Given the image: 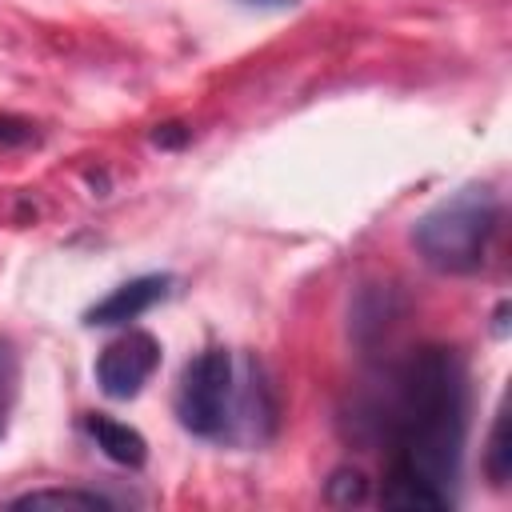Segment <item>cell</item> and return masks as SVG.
Instances as JSON below:
<instances>
[{"label":"cell","instance_id":"6da1fadb","mask_svg":"<svg viewBox=\"0 0 512 512\" xmlns=\"http://www.w3.org/2000/svg\"><path fill=\"white\" fill-rule=\"evenodd\" d=\"M376 428L392 440V468L432 484L456 504L460 452L468 432V384L464 364L452 348H420L388 384L384 408H372Z\"/></svg>","mask_w":512,"mask_h":512},{"label":"cell","instance_id":"7a4b0ae2","mask_svg":"<svg viewBox=\"0 0 512 512\" xmlns=\"http://www.w3.org/2000/svg\"><path fill=\"white\" fill-rule=\"evenodd\" d=\"M496 228H500L496 192L488 184H468L416 220L412 244L428 268L444 276H472L488 264Z\"/></svg>","mask_w":512,"mask_h":512},{"label":"cell","instance_id":"3957f363","mask_svg":"<svg viewBox=\"0 0 512 512\" xmlns=\"http://www.w3.org/2000/svg\"><path fill=\"white\" fill-rule=\"evenodd\" d=\"M228 396H232V356L224 348H204L180 372L176 416L192 436H224L228 428Z\"/></svg>","mask_w":512,"mask_h":512},{"label":"cell","instance_id":"277c9868","mask_svg":"<svg viewBox=\"0 0 512 512\" xmlns=\"http://www.w3.org/2000/svg\"><path fill=\"white\" fill-rule=\"evenodd\" d=\"M156 364H160V344H156V336H148V332H128V336L112 340V344L100 352V360H96V380H100L104 396H112V400H132V396L144 388V380L156 372Z\"/></svg>","mask_w":512,"mask_h":512},{"label":"cell","instance_id":"5b68a950","mask_svg":"<svg viewBox=\"0 0 512 512\" xmlns=\"http://www.w3.org/2000/svg\"><path fill=\"white\" fill-rule=\"evenodd\" d=\"M168 284H172V276H164V272H148V276H136V280H128V284H120L116 292H108L100 304H92L88 312H84V324H100V328H108V324H128V320H136V316H144L152 304H160L164 296H168Z\"/></svg>","mask_w":512,"mask_h":512},{"label":"cell","instance_id":"8992f818","mask_svg":"<svg viewBox=\"0 0 512 512\" xmlns=\"http://www.w3.org/2000/svg\"><path fill=\"white\" fill-rule=\"evenodd\" d=\"M88 432H92L96 448H100L108 460L124 464V468H140V464L148 460V444H144V436H140L136 428H128V424L104 416V412H92V416H88Z\"/></svg>","mask_w":512,"mask_h":512},{"label":"cell","instance_id":"52a82bcc","mask_svg":"<svg viewBox=\"0 0 512 512\" xmlns=\"http://www.w3.org/2000/svg\"><path fill=\"white\" fill-rule=\"evenodd\" d=\"M380 504H388V508H416V512H444V508H452L432 484H424L416 476H404V472H388Z\"/></svg>","mask_w":512,"mask_h":512},{"label":"cell","instance_id":"ba28073f","mask_svg":"<svg viewBox=\"0 0 512 512\" xmlns=\"http://www.w3.org/2000/svg\"><path fill=\"white\" fill-rule=\"evenodd\" d=\"M8 508H76V512H108L116 508L108 496L100 492H84V488H36L24 496H12Z\"/></svg>","mask_w":512,"mask_h":512},{"label":"cell","instance_id":"9c48e42d","mask_svg":"<svg viewBox=\"0 0 512 512\" xmlns=\"http://www.w3.org/2000/svg\"><path fill=\"white\" fill-rule=\"evenodd\" d=\"M484 468H488V480L496 488L508 484V472H512V448H508V412L496 416L492 424V440H488V456H484Z\"/></svg>","mask_w":512,"mask_h":512},{"label":"cell","instance_id":"30bf717a","mask_svg":"<svg viewBox=\"0 0 512 512\" xmlns=\"http://www.w3.org/2000/svg\"><path fill=\"white\" fill-rule=\"evenodd\" d=\"M368 496V480L360 468H336L324 484V500L336 504V508H352V504H364Z\"/></svg>","mask_w":512,"mask_h":512},{"label":"cell","instance_id":"8fae6325","mask_svg":"<svg viewBox=\"0 0 512 512\" xmlns=\"http://www.w3.org/2000/svg\"><path fill=\"white\" fill-rule=\"evenodd\" d=\"M16 392H20V356H16L12 340L0 336V436H4V428H8Z\"/></svg>","mask_w":512,"mask_h":512},{"label":"cell","instance_id":"7c38bea8","mask_svg":"<svg viewBox=\"0 0 512 512\" xmlns=\"http://www.w3.org/2000/svg\"><path fill=\"white\" fill-rule=\"evenodd\" d=\"M36 140V128L20 116H0V144L4 148H16V144H32Z\"/></svg>","mask_w":512,"mask_h":512},{"label":"cell","instance_id":"4fadbf2b","mask_svg":"<svg viewBox=\"0 0 512 512\" xmlns=\"http://www.w3.org/2000/svg\"><path fill=\"white\" fill-rule=\"evenodd\" d=\"M188 136H192V132H188L180 120H168V124H156V128H152V144H160V148H184Z\"/></svg>","mask_w":512,"mask_h":512},{"label":"cell","instance_id":"5bb4252c","mask_svg":"<svg viewBox=\"0 0 512 512\" xmlns=\"http://www.w3.org/2000/svg\"><path fill=\"white\" fill-rule=\"evenodd\" d=\"M504 316H508V304L496 308V332H504Z\"/></svg>","mask_w":512,"mask_h":512},{"label":"cell","instance_id":"9a60e30c","mask_svg":"<svg viewBox=\"0 0 512 512\" xmlns=\"http://www.w3.org/2000/svg\"><path fill=\"white\" fill-rule=\"evenodd\" d=\"M256 4H272V8H284V4H292V0H256Z\"/></svg>","mask_w":512,"mask_h":512}]
</instances>
